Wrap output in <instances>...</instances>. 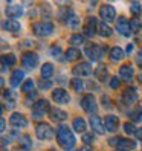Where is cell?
I'll return each mask as SVG.
<instances>
[{
	"mask_svg": "<svg viewBox=\"0 0 142 151\" xmlns=\"http://www.w3.org/2000/svg\"><path fill=\"white\" fill-rule=\"evenodd\" d=\"M99 15L101 19L105 24H109L115 20V15H116V12H115V8L112 5H104L101 6V11H99Z\"/></svg>",
	"mask_w": 142,
	"mask_h": 151,
	"instance_id": "9",
	"label": "cell"
},
{
	"mask_svg": "<svg viewBox=\"0 0 142 151\" xmlns=\"http://www.w3.org/2000/svg\"><path fill=\"white\" fill-rule=\"evenodd\" d=\"M90 127L95 133H98V134H102L104 133V122L101 121L99 116H96V114H92L90 116Z\"/></svg>",
	"mask_w": 142,
	"mask_h": 151,
	"instance_id": "17",
	"label": "cell"
},
{
	"mask_svg": "<svg viewBox=\"0 0 142 151\" xmlns=\"http://www.w3.org/2000/svg\"><path fill=\"white\" fill-rule=\"evenodd\" d=\"M79 151H93V150H92L90 147H83V148L79 150Z\"/></svg>",
	"mask_w": 142,
	"mask_h": 151,
	"instance_id": "48",
	"label": "cell"
},
{
	"mask_svg": "<svg viewBox=\"0 0 142 151\" xmlns=\"http://www.w3.org/2000/svg\"><path fill=\"white\" fill-rule=\"evenodd\" d=\"M9 122H11V125H14L17 128H25L26 125H28L26 118L23 116V114H20V113H12L11 118H9Z\"/></svg>",
	"mask_w": 142,
	"mask_h": 151,
	"instance_id": "15",
	"label": "cell"
},
{
	"mask_svg": "<svg viewBox=\"0 0 142 151\" xmlns=\"http://www.w3.org/2000/svg\"><path fill=\"white\" fill-rule=\"evenodd\" d=\"M86 55L89 57V60H92V61H99L102 58V52L104 49L99 46V44H95V43H90V44H87V47H86Z\"/></svg>",
	"mask_w": 142,
	"mask_h": 151,
	"instance_id": "6",
	"label": "cell"
},
{
	"mask_svg": "<svg viewBox=\"0 0 142 151\" xmlns=\"http://www.w3.org/2000/svg\"><path fill=\"white\" fill-rule=\"evenodd\" d=\"M72 72L75 75H79V76H89V75L92 73V66L89 64V63H81V64L75 66Z\"/></svg>",
	"mask_w": 142,
	"mask_h": 151,
	"instance_id": "18",
	"label": "cell"
},
{
	"mask_svg": "<svg viewBox=\"0 0 142 151\" xmlns=\"http://www.w3.org/2000/svg\"><path fill=\"white\" fill-rule=\"evenodd\" d=\"M52 75H54V66H52L50 63H44L43 67H41V78L48 81Z\"/></svg>",
	"mask_w": 142,
	"mask_h": 151,
	"instance_id": "24",
	"label": "cell"
},
{
	"mask_svg": "<svg viewBox=\"0 0 142 151\" xmlns=\"http://www.w3.org/2000/svg\"><path fill=\"white\" fill-rule=\"evenodd\" d=\"M15 64V57L14 55H3L2 57V72H6L11 66Z\"/></svg>",
	"mask_w": 142,
	"mask_h": 151,
	"instance_id": "23",
	"label": "cell"
},
{
	"mask_svg": "<svg viewBox=\"0 0 142 151\" xmlns=\"http://www.w3.org/2000/svg\"><path fill=\"white\" fill-rule=\"evenodd\" d=\"M22 64L26 69H35L38 64V55L34 52H26L22 55Z\"/></svg>",
	"mask_w": 142,
	"mask_h": 151,
	"instance_id": "7",
	"label": "cell"
},
{
	"mask_svg": "<svg viewBox=\"0 0 142 151\" xmlns=\"http://www.w3.org/2000/svg\"><path fill=\"white\" fill-rule=\"evenodd\" d=\"M54 133H55L54 128H52L49 124H44V122L38 124L37 128H35V134H37V137L41 139V140H49V139H52V137H54Z\"/></svg>",
	"mask_w": 142,
	"mask_h": 151,
	"instance_id": "5",
	"label": "cell"
},
{
	"mask_svg": "<svg viewBox=\"0 0 142 151\" xmlns=\"http://www.w3.org/2000/svg\"><path fill=\"white\" fill-rule=\"evenodd\" d=\"M52 99L57 104H67L70 98H69V95L64 88H55V90L52 92Z\"/></svg>",
	"mask_w": 142,
	"mask_h": 151,
	"instance_id": "13",
	"label": "cell"
},
{
	"mask_svg": "<svg viewBox=\"0 0 142 151\" xmlns=\"http://www.w3.org/2000/svg\"><path fill=\"white\" fill-rule=\"evenodd\" d=\"M124 58V50L121 47H112L110 50V60L113 61V63H118V61H121Z\"/></svg>",
	"mask_w": 142,
	"mask_h": 151,
	"instance_id": "25",
	"label": "cell"
},
{
	"mask_svg": "<svg viewBox=\"0 0 142 151\" xmlns=\"http://www.w3.org/2000/svg\"><path fill=\"white\" fill-rule=\"evenodd\" d=\"M130 121L133 122H138V121H142V107H136L130 111Z\"/></svg>",
	"mask_w": 142,
	"mask_h": 151,
	"instance_id": "30",
	"label": "cell"
},
{
	"mask_svg": "<svg viewBox=\"0 0 142 151\" xmlns=\"http://www.w3.org/2000/svg\"><path fill=\"white\" fill-rule=\"evenodd\" d=\"M86 121L83 118H75L74 119V128L78 131V133H84L86 131Z\"/></svg>",
	"mask_w": 142,
	"mask_h": 151,
	"instance_id": "29",
	"label": "cell"
},
{
	"mask_svg": "<svg viewBox=\"0 0 142 151\" xmlns=\"http://www.w3.org/2000/svg\"><path fill=\"white\" fill-rule=\"evenodd\" d=\"M23 78H25V72H23V70H20V69H17V70H14V72H12L9 83H11L12 87H17V86L23 81Z\"/></svg>",
	"mask_w": 142,
	"mask_h": 151,
	"instance_id": "22",
	"label": "cell"
},
{
	"mask_svg": "<svg viewBox=\"0 0 142 151\" xmlns=\"http://www.w3.org/2000/svg\"><path fill=\"white\" fill-rule=\"evenodd\" d=\"M119 86H121V83H119L118 76H113V78L110 79V87H112V88H118Z\"/></svg>",
	"mask_w": 142,
	"mask_h": 151,
	"instance_id": "42",
	"label": "cell"
},
{
	"mask_svg": "<svg viewBox=\"0 0 142 151\" xmlns=\"http://www.w3.org/2000/svg\"><path fill=\"white\" fill-rule=\"evenodd\" d=\"M66 22H67V26H69L70 29H78L79 28V19H78L75 14H72V12L67 15V20Z\"/></svg>",
	"mask_w": 142,
	"mask_h": 151,
	"instance_id": "27",
	"label": "cell"
},
{
	"mask_svg": "<svg viewBox=\"0 0 142 151\" xmlns=\"http://www.w3.org/2000/svg\"><path fill=\"white\" fill-rule=\"evenodd\" d=\"M136 63H138L139 66H142V49L138 52V55H136Z\"/></svg>",
	"mask_w": 142,
	"mask_h": 151,
	"instance_id": "46",
	"label": "cell"
},
{
	"mask_svg": "<svg viewBox=\"0 0 142 151\" xmlns=\"http://www.w3.org/2000/svg\"><path fill=\"white\" fill-rule=\"evenodd\" d=\"M133 50H135V44H131V43H130L128 46H127V49H125V54H127V55H131V54H133Z\"/></svg>",
	"mask_w": 142,
	"mask_h": 151,
	"instance_id": "45",
	"label": "cell"
},
{
	"mask_svg": "<svg viewBox=\"0 0 142 151\" xmlns=\"http://www.w3.org/2000/svg\"><path fill=\"white\" fill-rule=\"evenodd\" d=\"M35 83L32 81V79H28V81H25V84L22 86V92L23 93H28V92H32V88H34Z\"/></svg>",
	"mask_w": 142,
	"mask_h": 151,
	"instance_id": "36",
	"label": "cell"
},
{
	"mask_svg": "<svg viewBox=\"0 0 142 151\" xmlns=\"http://www.w3.org/2000/svg\"><path fill=\"white\" fill-rule=\"evenodd\" d=\"M32 32L38 37H49L54 32V24L50 22H37L32 24Z\"/></svg>",
	"mask_w": 142,
	"mask_h": 151,
	"instance_id": "3",
	"label": "cell"
},
{
	"mask_svg": "<svg viewBox=\"0 0 142 151\" xmlns=\"http://www.w3.org/2000/svg\"><path fill=\"white\" fill-rule=\"evenodd\" d=\"M70 86H72V88H74L76 93H81L84 90V83L79 78H74L72 81H70Z\"/></svg>",
	"mask_w": 142,
	"mask_h": 151,
	"instance_id": "32",
	"label": "cell"
},
{
	"mask_svg": "<svg viewBox=\"0 0 142 151\" xmlns=\"http://www.w3.org/2000/svg\"><path fill=\"white\" fill-rule=\"evenodd\" d=\"M3 29L8 31V32H12V34H17L20 29H22V24L17 22V20H8L3 23Z\"/></svg>",
	"mask_w": 142,
	"mask_h": 151,
	"instance_id": "21",
	"label": "cell"
},
{
	"mask_svg": "<svg viewBox=\"0 0 142 151\" xmlns=\"http://www.w3.org/2000/svg\"><path fill=\"white\" fill-rule=\"evenodd\" d=\"M57 140H58V144L64 148H74L75 142H76L74 133L69 130L67 125H63V124L57 128Z\"/></svg>",
	"mask_w": 142,
	"mask_h": 151,
	"instance_id": "1",
	"label": "cell"
},
{
	"mask_svg": "<svg viewBox=\"0 0 142 151\" xmlns=\"http://www.w3.org/2000/svg\"><path fill=\"white\" fill-rule=\"evenodd\" d=\"M79 57H81V52L76 47H69L67 52H66V60L67 61H76V60H79Z\"/></svg>",
	"mask_w": 142,
	"mask_h": 151,
	"instance_id": "26",
	"label": "cell"
},
{
	"mask_svg": "<svg viewBox=\"0 0 142 151\" xmlns=\"http://www.w3.org/2000/svg\"><path fill=\"white\" fill-rule=\"evenodd\" d=\"M50 52H52V55H54L55 58H58V61H64V60H63V57H61V49H60V47L54 46Z\"/></svg>",
	"mask_w": 142,
	"mask_h": 151,
	"instance_id": "40",
	"label": "cell"
},
{
	"mask_svg": "<svg viewBox=\"0 0 142 151\" xmlns=\"http://www.w3.org/2000/svg\"><path fill=\"white\" fill-rule=\"evenodd\" d=\"M81 139H83V142H84V145L89 147V145L93 142V133H84Z\"/></svg>",
	"mask_w": 142,
	"mask_h": 151,
	"instance_id": "39",
	"label": "cell"
},
{
	"mask_svg": "<svg viewBox=\"0 0 142 151\" xmlns=\"http://www.w3.org/2000/svg\"><path fill=\"white\" fill-rule=\"evenodd\" d=\"M138 79H139V83H142V73H141V75L138 76Z\"/></svg>",
	"mask_w": 142,
	"mask_h": 151,
	"instance_id": "50",
	"label": "cell"
},
{
	"mask_svg": "<svg viewBox=\"0 0 142 151\" xmlns=\"http://www.w3.org/2000/svg\"><path fill=\"white\" fill-rule=\"evenodd\" d=\"M49 111H50V107H49L48 99H38L32 105V118L34 119H40L41 116H44Z\"/></svg>",
	"mask_w": 142,
	"mask_h": 151,
	"instance_id": "4",
	"label": "cell"
},
{
	"mask_svg": "<svg viewBox=\"0 0 142 151\" xmlns=\"http://www.w3.org/2000/svg\"><path fill=\"white\" fill-rule=\"evenodd\" d=\"M119 76L124 79V81H131V78H133V67L130 64H124L121 66L119 69Z\"/></svg>",
	"mask_w": 142,
	"mask_h": 151,
	"instance_id": "20",
	"label": "cell"
},
{
	"mask_svg": "<svg viewBox=\"0 0 142 151\" xmlns=\"http://www.w3.org/2000/svg\"><path fill=\"white\" fill-rule=\"evenodd\" d=\"M23 14V9H22V5L17 3V2H11L6 8V15L11 17V19H17V17H20Z\"/></svg>",
	"mask_w": 142,
	"mask_h": 151,
	"instance_id": "12",
	"label": "cell"
},
{
	"mask_svg": "<svg viewBox=\"0 0 142 151\" xmlns=\"http://www.w3.org/2000/svg\"><path fill=\"white\" fill-rule=\"evenodd\" d=\"M35 96H37V95H35V93H31V95L28 96V99L25 101V104L28 105V107H29V105H31V102H34V104L37 102V101H35Z\"/></svg>",
	"mask_w": 142,
	"mask_h": 151,
	"instance_id": "44",
	"label": "cell"
},
{
	"mask_svg": "<svg viewBox=\"0 0 142 151\" xmlns=\"http://www.w3.org/2000/svg\"><path fill=\"white\" fill-rule=\"evenodd\" d=\"M19 142H20V147H22L23 150H31V148H32V140H31V137H29L28 134L22 136V137L19 139Z\"/></svg>",
	"mask_w": 142,
	"mask_h": 151,
	"instance_id": "34",
	"label": "cell"
},
{
	"mask_svg": "<svg viewBox=\"0 0 142 151\" xmlns=\"http://www.w3.org/2000/svg\"><path fill=\"white\" fill-rule=\"evenodd\" d=\"M0 121H2V131H5V119L2 118V119H0Z\"/></svg>",
	"mask_w": 142,
	"mask_h": 151,
	"instance_id": "49",
	"label": "cell"
},
{
	"mask_svg": "<svg viewBox=\"0 0 142 151\" xmlns=\"http://www.w3.org/2000/svg\"><path fill=\"white\" fill-rule=\"evenodd\" d=\"M99 28V23L96 22L95 17H87L86 19V24H84V35L86 37H93Z\"/></svg>",
	"mask_w": 142,
	"mask_h": 151,
	"instance_id": "8",
	"label": "cell"
},
{
	"mask_svg": "<svg viewBox=\"0 0 142 151\" xmlns=\"http://www.w3.org/2000/svg\"><path fill=\"white\" fill-rule=\"evenodd\" d=\"M66 151H69V150H66ZM70 151H72V150H70Z\"/></svg>",
	"mask_w": 142,
	"mask_h": 151,
	"instance_id": "52",
	"label": "cell"
},
{
	"mask_svg": "<svg viewBox=\"0 0 142 151\" xmlns=\"http://www.w3.org/2000/svg\"><path fill=\"white\" fill-rule=\"evenodd\" d=\"M138 92H136V88H133V87H128V88H125L124 90V93H122V99H124V102L125 104H128V105H131V104H135L136 101H138Z\"/></svg>",
	"mask_w": 142,
	"mask_h": 151,
	"instance_id": "14",
	"label": "cell"
},
{
	"mask_svg": "<svg viewBox=\"0 0 142 151\" xmlns=\"http://www.w3.org/2000/svg\"><path fill=\"white\" fill-rule=\"evenodd\" d=\"M118 124H119L118 118L113 116V114H109V116H105V119H104V128L109 133H113V131H116Z\"/></svg>",
	"mask_w": 142,
	"mask_h": 151,
	"instance_id": "16",
	"label": "cell"
},
{
	"mask_svg": "<svg viewBox=\"0 0 142 151\" xmlns=\"http://www.w3.org/2000/svg\"><path fill=\"white\" fill-rule=\"evenodd\" d=\"M124 130H125V133L130 136V134H136V131H138V128L133 125L131 122H127V124H124Z\"/></svg>",
	"mask_w": 142,
	"mask_h": 151,
	"instance_id": "37",
	"label": "cell"
},
{
	"mask_svg": "<svg viewBox=\"0 0 142 151\" xmlns=\"http://www.w3.org/2000/svg\"><path fill=\"white\" fill-rule=\"evenodd\" d=\"M95 75H96V78H98L101 83H104L105 79H107V67H105V66H99L98 69L95 70Z\"/></svg>",
	"mask_w": 142,
	"mask_h": 151,
	"instance_id": "31",
	"label": "cell"
},
{
	"mask_svg": "<svg viewBox=\"0 0 142 151\" xmlns=\"http://www.w3.org/2000/svg\"><path fill=\"white\" fill-rule=\"evenodd\" d=\"M49 116H50V121L63 122V121H66V118H67V113H66V111H63L61 109H50Z\"/></svg>",
	"mask_w": 142,
	"mask_h": 151,
	"instance_id": "19",
	"label": "cell"
},
{
	"mask_svg": "<svg viewBox=\"0 0 142 151\" xmlns=\"http://www.w3.org/2000/svg\"><path fill=\"white\" fill-rule=\"evenodd\" d=\"M116 31L124 35V37H130V22H127L125 17H119L118 22H116Z\"/></svg>",
	"mask_w": 142,
	"mask_h": 151,
	"instance_id": "11",
	"label": "cell"
},
{
	"mask_svg": "<svg viewBox=\"0 0 142 151\" xmlns=\"http://www.w3.org/2000/svg\"><path fill=\"white\" fill-rule=\"evenodd\" d=\"M130 29L133 32H139L142 29V22L138 19V17H135L133 20H130Z\"/></svg>",
	"mask_w": 142,
	"mask_h": 151,
	"instance_id": "35",
	"label": "cell"
},
{
	"mask_svg": "<svg viewBox=\"0 0 142 151\" xmlns=\"http://www.w3.org/2000/svg\"><path fill=\"white\" fill-rule=\"evenodd\" d=\"M98 34L101 35V37L104 38H109L112 37V29H110V26L109 24H105V23H99V28H98Z\"/></svg>",
	"mask_w": 142,
	"mask_h": 151,
	"instance_id": "28",
	"label": "cell"
},
{
	"mask_svg": "<svg viewBox=\"0 0 142 151\" xmlns=\"http://www.w3.org/2000/svg\"><path fill=\"white\" fill-rule=\"evenodd\" d=\"M102 105H104L107 110L112 109V102H110V98H109V96H102Z\"/></svg>",
	"mask_w": 142,
	"mask_h": 151,
	"instance_id": "43",
	"label": "cell"
},
{
	"mask_svg": "<svg viewBox=\"0 0 142 151\" xmlns=\"http://www.w3.org/2000/svg\"><path fill=\"white\" fill-rule=\"evenodd\" d=\"M81 107H83L84 111L93 114V111L96 110V99H95V96L90 95V93L86 95V96H83V99H81Z\"/></svg>",
	"mask_w": 142,
	"mask_h": 151,
	"instance_id": "10",
	"label": "cell"
},
{
	"mask_svg": "<svg viewBox=\"0 0 142 151\" xmlns=\"http://www.w3.org/2000/svg\"><path fill=\"white\" fill-rule=\"evenodd\" d=\"M69 43L72 44L74 47H76V46H81V44L84 43V35H81V34H75V35H72V37H70Z\"/></svg>",
	"mask_w": 142,
	"mask_h": 151,
	"instance_id": "33",
	"label": "cell"
},
{
	"mask_svg": "<svg viewBox=\"0 0 142 151\" xmlns=\"http://www.w3.org/2000/svg\"><path fill=\"white\" fill-rule=\"evenodd\" d=\"M136 136H138V139H141V140H142V128H138V131H136Z\"/></svg>",
	"mask_w": 142,
	"mask_h": 151,
	"instance_id": "47",
	"label": "cell"
},
{
	"mask_svg": "<svg viewBox=\"0 0 142 151\" xmlns=\"http://www.w3.org/2000/svg\"><path fill=\"white\" fill-rule=\"evenodd\" d=\"M130 11L133 12V15H139V14L142 12V8H141V5H139L138 2H133V3L130 5Z\"/></svg>",
	"mask_w": 142,
	"mask_h": 151,
	"instance_id": "38",
	"label": "cell"
},
{
	"mask_svg": "<svg viewBox=\"0 0 142 151\" xmlns=\"http://www.w3.org/2000/svg\"><path fill=\"white\" fill-rule=\"evenodd\" d=\"M38 87L41 88V90H48V88L52 87V83H50V81H44V79H41L40 84H38Z\"/></svg>",
	"mask_w": 142,
	"mask_h": 151,
	"instance_id": "41",
	"label": "cell"
},
{
	"mask_svg": "<svg viewBox=\"0 0 142 151\" xmlns=\"http://www.w3.org/2000/svg\"><path fill=\"white\" fill-rule=\"evenodd\" d=\"M109 145L116 147L119 151H131L136 148V142L125 137H112L109 139Z\"/></svg>",
	"mask_w": 142,
	"mask_h": 151,
	"instance_id": "2",
	"label": "cell"
},
{
	"mask_svg": "<svg viewBox=\"0 0 142 151\" xmlns=\"http://www.w3.org/2000/svg\"><path fill=\"white\" fill-rule=\"evenodd\" d=\"M49 151H55V150H49Z\"/></svg>",
	"mask_w": 142,
	"mask_h": 151,
	"instance_id": "51",
	"label": "cell"
}]
</instances>
